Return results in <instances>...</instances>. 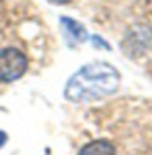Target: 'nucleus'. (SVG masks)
<instances>
[{"label": "nucleus", "mask_w": 152, "mask_h": 155, "mask_svg": "<svg viewBox=\"0 0 152 155\" xmlns=\"http://www.w3.org/2000/svg\"><path fill=\"white\" fill-rule=\"evenodd\" d=\"M120 85V72L108 62L96 61L83 65L69 78L64 95L75 103L95 101L115 93Z\"/></svg>", "instance_id": "f257e3e1"}, {"label": "nucleus", "mask_w": 152, "mask_h": 155, "mask_svg": "<svg viewBox=\"0 0 152 155\" xmlns=\"http://www.w3.org/2000/svg\"><path fill=\"white\" fill-rule=\"evenodd\" d=\"M92 39H93L92 43H93L95 46H98V48H101V49H108V51L111 49V46H110V44L106 43V41H103V39H101L100 36H92Z\"/></svg>", "instance_id": "39448f33"}, {"label": "nucleus", "mask_w": 152, "mask_h": 155, "mask_svg": "<svg viewBox=\"0 0 152 155\" xmlns=\"http://www.w3.org/2000/svg\"><path fill=\"white\" fill-rule=\"evenodd\" d=\"M61 25H62L64 35H66L67 39H69L70 46L82 44L83 41L87 39V30L83 28L82 23L75 21L72 18H61Z\"/></svg>", "instance_id": "7ed1b4c3"}, {"label": "nucleus", "mask_w": 152, "mask_h": 155, "mask_svg": "<svg viewBox=\"0 0 152 155\" xmlns=\"http://www.w3.org/2000/svg\"><path fill=\"white\" fill-rule=\"evenodd\" d=\"M51 3H56V5H64V3H69L70 0H49Z\"/></svg>", "instance_id": "0eeeda50"}, {"label": "nucleus", "mask_w": 152, "mask_h": 155, "mask_svg": "<svg viewBox=\"0 0 152 155\" xmlns=\"http://www.w3.org/2000/svg\"><path fill=\"white\" fill-rule=\"evenodd\" d=\"M79 155H116L115 145L105 139H96L88 142L79 150Z\"/></svg>", "instance_id": "20e7f679"}, {"label": "nucleus", "mask_w": 152, "mask_h": 155, "mask_svg": "<svg viewBox=\"0 0 152 155\" xmlns=\"http://www.w3.org/2000/svg\"><path fill=\"white\" fill-rule=\"evenodd\" d=\"M7 140H8V136L3 131H0V147H3L7 144Z\"/></svg>", "instance_id": "423d86ee"}, {"label": "nucleus", "mask_w": 152, "mask_h": 155, "mask_svg": "<svg viewBox=\"0 0 152 155\" xmlns=\"http://www.w3.org/2000/svg\"><path fill=\"white\" fill-rule=\"evenodd\" d=\"M28 69L26 56L15 48L0 49V82L8 83L22 78Z\"/></svg>", "instance_id": "f03ea898"}]
</instances>
